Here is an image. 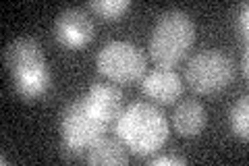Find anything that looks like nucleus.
I'll use <instances>...</instances> for the list:
<instances>
[{
    "label": "nucleus",
    "instance_id": "14",
    "mask_svg": "<svg viewBox=\"0 0 249 166\" xmlns=\"http://www.w3.org/2000/svg\"><path fill=\"white\" fill-rule=\"evenodd\" d=\"M129 6V0H91L89 2V9L104 19H119Z\"/></svg>",
    "mask_w": 249,
    "mask_h": 166
},
{
    "label": "nucleus",
    "instance_id": "1",
    "mask_svg": "<svg viewBox=\"0 0 249 166\" xmlns=\"http://www.w3.org/2000/svg\"><path fill=\"white\" fill-rule=\"evenodd\" d=\"M116 135L137 156H150L166 144L168 121L150 102H133L116 116Z\"/></svg>",
    "mask_w": 249,
    "mask_h": 166
},
{
    "label": "nucleus",
    "instance_id": "11",
    "mask_svg": "<svg viewBox=\"0 0 249 166\" xmlns=\"http://www.w3.org/2000/svg\"><path fill=\"white\" fill-rule=\"evenodd\" d=\"M206 108L197 100H185L175 108L173 125L181 137H196L206 127Z\"/></svg>",
    "mask_w": 249,
    "mask_h": 166
},
{
    "label": "nucleus",
    "instance_id": "13",
    "mask_svg": "<svg viewBox=\"0 0 249 166\" xmlns=\"http://www.w3.org/2000/svg\"><path fill=\"white\" fill-rule=\"evenodd\" d=\"M229 125L235 137L247 139L249 135V98L241 96L229 110Z\"/></svg>",
    "mask_w": 249,
    "mask_h": 166
},
{
    "label": "nucleus",
    "instance_id": "4",
    "mask_svg": "<svg viewBox=\"0 0 249 166\" xmlns=\"http://www.w3.org/2000/svg\"><path fill=\"white\" fill-rule=\"evenodd\" d=\"M235 79V60L222 50H201L185 67V81L197 93H216Z\"/></svg>",
    "mask_w": 249,
    "mask_h": 166
},
{
    "label": "nucleus",
    "instance_id": "12",
    "mask_svg": "<svg viewBox=\"0 0 249 166\" xmlns=\"http://www.w3.org/2000/svg\"><path fill=\"white\" fill-rule=\"evenodd\" d=\"M13 79H15V90H17V93L25 102H34V100L44 98L46 92L50 90V83H52L48 65L42 67V69H36V71L21 73Z\"/></svg>",
    "mask_w": 249,
    "mask_h": 166
},
{
    "label": "nucleus",
    "instance_id": "17",
    "mask_svg": "<svg viewBox=\"0 0 249 166\" xmlns=\"http://www.w3.org/2000/svg\"><path fill=\"white\" fill-rule=\"evenodd\" d=\"M247 62H249V58H247V52H243V58H241V71H243V77H247V75H249Z\"/></svg>",
    "mask_w": 249,
    "mask_h": 166
},
{
    "label": "nucleus",
    "instance_id": "15",
    "mask_svg": "<svg viewBox=\"0 0 249 166\" xmlns=\"http://www.w3.org/2000/svg\"><path fill=\"white\" fill-rule=\"evenodd\" d=\"M235 29H237V36L241 39H247V31H249V4L247 2H241L237 6V13H235Z\"/></svg>",
    "mask_w": 249,
    "mask_h": 166
},
{
    "label": "nucleus",
    "instance_id": "8",
    "mask_svg": "<svg viewBox=\"0 0 249 166\" xmlns=\"http://www.w3.org/2000/svg\"><path fill=\"white\" fill-rule=\"evenodd\" d=\"M85 106L102 123H110L123 110V93L116 85L108 81H93L85 93Z\"/></svg>",
    "mask_w": 249,
    "mask_h": 166
},
{
    "label": "nucleus",
    "instance_id": "5",
    "mask_svg": "<svg viewBox=\"0 0 249 166\" xmlns=\"http://www.w3.org/2000/svg\"><path fill=\"white\" fill-rule=\"evenodd\" d=\"M98 71L114 83H133L145 73V56L135 44L112 39L102 46L96 58Z\"/></svg>",
    "mask_w": 249,
    "mask_h": 166
},
{
    "label": "nucleus",
    "instance_id": "7",
    "mask_svg": "<svg viewBox=\"0 0 249 166\" xmlns=\"http://www.w3.org/2000/svg\"><path fill=\"white\" fill-rule=\"evenodd\" d=\"M4 65L17 77L27 71H36L46 67V54L42 46L34 37H17L4 48Z\"/></svg>",
    "mask_w": 249,
    "mask_h": 166
},
{
    "label": "nucleus",
    "instance_id": "9",
    "mask_svg": "<svg viewBox=\"0 0 249 166\" xmlns=\"http://www.w3.org/2000/svg\"><path fill=\"white\" fill-rule=\"evenodd\" d=\"M142 90L160 104H173L183 93V81L170 67H156L143 77Z\"/></svg>",
    "mask_w": 249,
    "mask_h": 166
},
{
    "label": "nucleus",
    "instance_id": "3",
    "mask_svg": "<svg viewBox=\"0 0 249 166\" xmlns=\"http://www.w3.org/2000/svg\"><path fill=\"white\" fill-rule=\"evenodd\" d=\"M104 131H106V123H102L100 118H96L89 112L88 106H85L83 96L71 100L60 116L62 154L69 158L85 156L88 148L98 137H102Z\"/></svg>",
    "mask_w": 249,
    "mask_h": 166
},
{
    "label": "nucleus",
    "instance_id": "2",
    "mask_svg": "<svg viewBox=\"0 0 249 166\" xmlns=\"http://www.w3.org/2000/svg\"><path fill=\"white\" fill-rule=\"evenodd\" d=\"M196 42V23L187 13L173 9L162 13L154 23L150 56L158 67H175Z\"/></svg>",
    "mask_w": 249,
    "mask_h": 166
},
{
    "label": "nucleus",
    "instance_id": "6",
    "mask_svg": "<svg viewBox=\"0 0 249 166\" xmlns=\"http://www.w3.org/2000/svg\"><path fill=\"white\" fill-rule=\"evenodd\" d=\"M93 21L81 9H65L54 21V36L62 46L79 48L93 37Z\"/></svg>",
    "mask_w": 249,
    "mask_h": 166
},
{
    "label": "nucleus",
    "instance_id": "16",
    "mask_svg": "<svg viewBox=\"0 0 249 166\" xmlns=\"http://www.w3.org/2000/svg\"><path fill=\"white\" fill-rule=\"evenodd\" d=\"M147 164H152V166H162V164H178V166H183V164H187V160L181 158V156H175V154H164V156L147 158Z\"/></svg>",
    "mask_w": 249,
    "mask_h": 166
},
{
    "label": "nucleus",
    "instance_id": "10",
    "mask_svg": "<svg viewBox=\"0 0 249 166\" xmlns=\"http://www.w3.org/2000/svg\"><path fill=\"white\" fill-rule=\"evenodd\" d=\"M85 160L91 166H123L129 162L127 146L119 137H98L85 152Z\"/></svg>",
    "mask_w": 249,
    "mask_h": 166
}]
</instances>
